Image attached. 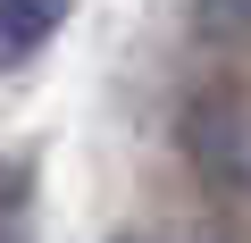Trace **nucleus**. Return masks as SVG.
Listing matches in <instances>:
<instances>
[{"instance_id":"20e7f679","label":"nucleus","mask_w":251,"mask_h":243,"mask_svg":"<svg viewBox=\"0 0 251 243\" xmlns=\"http://www.w3.org/2000/svg\"><path fill=\"white\" fill-rule=\"evenodd\" d=\"M193 34L209 51H251V0H193Z\"/></svg>"},{"instance_id":"f03ea898","label":"nucleus","mask_w":251,"mask_h":243,"mask_svg":"<svg viewBox=\"0 0 251 243\" xmlns=\"http://www.w3.org/2000/svg\"><path fill=\"white\" fill-rule=\"evenodd\" d=\"M59 26H67V0H0V76L25 67Z\"/></svg>"},{"instance_id":"7ed1b4c3","label":"nucleus","mask_w":251,"mask_h":243,"mask_svg":"<svg viewBox=\"0 0 251 243\" xmlns=\"http://www.w3.org/2000/svg\"><path fill=\"white\" fill-rule=\"evenodd\" d=\"M0 243H42L34 235V160H0Z\"/></svg>"},{"instance_id":"f257e3e1","label":"nucleus","mask_w":251,"mask_h":243,"mask_svg":"<svg viewBox=\"0 0 251 243\" xmlns=\"http://www.w3.org/2000/svg\"><path fill=\"white\" fill-rule=\"evenodd\" d=\"M176 143L209 193L251 201V76H218L176 109Z\"/></svg>"},{"instance_id":"39448f33","label":"nucleus","mask_w":251,"mask_h":243,"mask_svg":"<svg viewBox=\"0 0 251 243\" xmlns=\"http://www.w3.org/2000/svg\"><path fill=\"white\" fill-rule=\"evenodd\" d=\"M109 243H159V235H109Z\"/></svg>"}]
</instances>
